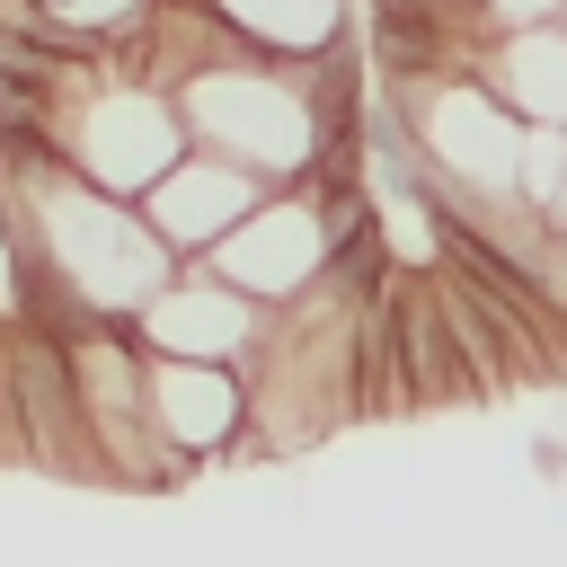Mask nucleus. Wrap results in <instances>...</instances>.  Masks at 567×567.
Instances as JSON below:
<instances>
[{"label": "nucleus", "mask_w": 567, "mask_h": 567, "mask_svg": "<svg viewBox=\"0 0 567 567\" xmlns=\"http://www.w3.org/2000/svg\"><path fill=\"white\" fill-rule=\"evenodd\" d=\"M390 292H399V363H408L416 408L478 399V372H470V354H461V328H452V301H443L434 266H425V275H416V266H399V275H390Z\"/></svg>", "instance_id": "6e6552de"}, {"label": "nucleus", "mask_w": 567, "mask_h": 567, "mask_svg": "<svg viewBox=\"0 0 567 567\" xmlns=\"http://www.w3.org/2000/svg\"><path fill=\"white\" fill-rule=\"evenodd\" d=\"M151 425L186 461L248 443V372L239 363H151Z\"/></svg>", "instance_id": "0eeeda50"}, {"label": "nucleus", "mask_w": 567, "mask_h": 567, "mask_svg": "<svg viewBox=\"0 0 567 567\" xmlns=\"http://www.w3.org/2000/svg\"><path fill=\"white\" fill-rule=\"evenodd\" d=\"M248 53H266V62H319V53H337L346 35H354V18H346V0H204Z\"/></svg>", "instance_id": "9d476101"}, {"label": "nucleus", "mask_w": 567, "mask_h": 567, "mask_svg": "<svg viewBox=\"0 0 567 567\" xmlns=\"http://www.w3.org/2000/svg\"><path fill=\"white\" fill-rule=\"evenodd\" d=\"M18 9H35V18H53V27L89 35V44H115V53H133L159 0H18Z\"/></svg>", "instance_id": "f8f14e48"}, {"label": "nucleus", "mask_w": 567, "mask_h": 567, "mask_svg": "<svg viewBox=\"0 0 567 567\" xmlns=\"http://www.w3.org/2000/svg\"><path fill=\"white\" fill-rule=\"evenodd\" d=\"M177 115H186L195 151H221V159L257 168L266 186H301L310 159H319V133H328L310 62H266V53H239L204 80H186Z\"/></svg>", "instance_id": "f257e3e1"}, {"label": "nucleus", "mask_w": 567, "mask_h": 567, "mask_svg": "<svg viewBox=\"0 0 567 567\" xmlns=\"http://www.w3.org/2000/svg\"><path fill=\"white\" fill-rule=\"evenodd\" d=\"M266 319H275V310H257L248 292H230L213 266H177V275L151 292V310L133 319V337H142L151 363H239V372H248Z\"/></svg>", "instance_id": "39448f33"}, {"label": "nucleus", "mask_w": 567, "mask_h": 567, "mask_svg": "<svg viewBox=\"0 0 567 567\" xmlns=\"http://www.w3.org/2000/svg\"><path fill=\"white\" fill-rule=\"evenodd\" d=\"M266 195H275V186H266L257 168H239V159H221V151H186V159L142 195V221H151V239H159L177 266H204Z\"/></svg>", "instance_id": "423d86ee"}, {"label": "nucleus", "mask_w": 567, "mask_h": 567, "mask_svg": "<svg viewBox=\"0 0 567 567\" xmlns=\"http://www.w3.org/2000/svg\"><path fill=\"white\" fill-rule=\"evenodd\" d=\"M549 230H558V239H567V186H558V204H549Z\"/></svg>", "instance_id": "ddd939ff"}, {"label": "nucleus", "mask_w": 567, "mask_h": 567, "mask_svg": "<svg viewBox=\"0 0 567 567\" xmlns=\"http://www.w3.org/2000/svg\"><path fill=\"white\" fill-rule=\"evenodd\" d=\"M53 151H62V168H71V177H89L97 195L142 204V195H151V186H159L195 142H186L177 97H168L159 80H142L133 62H115V71H89V80H71V89H62Z\"/></svg>", "instance_id": "f03ea898"}, {"label": "nucleus", "mask_w": 567, "mask_h": 567, "mask_svg": "<svg viewBox=\"0 0 567 567\" xmlns=\"http://www.w3.org/2000/svg\"><path fill=\"white\" fill-rule=\"evenodd\" d=\"M478 80L487 97L514 115V124H549L567 133V18L558 27H514L478 53Z\"/></svg>", "instance_id": "1a4fd4ad"}, {"label": "nucleus", "mask_w": 567, "mask_h": 567, "mask_svg": "<svg viewBox=\"0 0 567 567\" xmlns=\"http://www.w3.org/2000/svg\"><path fill=\"white\" fill-rule=\"evenodd\" d=\"M390 275H399V266H390ZM390 275L354 301V416H399V408H416L408 363H399V292H390Z\"/></svg>", "instance_id": "9b49d317"}, {"label": "nucleus", "mask_w": 567, "mask_h": 567, "mask_svg": "<svg viewBox=\"0 0 567 567\" xmlns=\"http://www.w3.org/2000/svg\"><path fill=\"white\" fill-rule=\"evenodd\" d=\"M328 257H337V230H328V204L310 195V186H275L204 266L230 284V292H248L257 310H292L301 292H319V275H328Z\"/></svg>", "instance_id": "20e7f679"}, {"label": "nucleus", "mask_w": 567, "mask_h": 567, "mask_svg": "<svg viewBox=\"0 0 567 567\" xmlns=\"http://www.w3.org/2000/svg\"><path fill=\"white\" fill-rule=\"evenodd\" d=\"M0 390H9L18 461L53 470V478H106L89 408H80V381H71V337H44V328L9 319L0 328Z\"/></svg>", "instance_id": "7ed1b4c3"}]
</instances>
